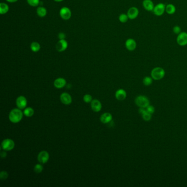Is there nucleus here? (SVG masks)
Listing matches in <instances>:
<instances>
[{"label": "nucleus", "instance_id": "nucleus-1", "mask_svg": "<svg viewBox=\"0 0 187 187\" xmlns=\"http://www.w3.org/2000/svg\"><path fill=\"white\" fill-rule=\"evenodd\" d=\"M21 110L22 109L19 108H15L12 109L10 111L9 114V119L11 122L17 124L22 120L24 113Z\"/></svg>", "mask_w": 187, "mask_h": 187}, {"label": "nucleus", "instance_id": "nucleus-2", "mask_svg": "<svg viewBox=\"0 0 187 187\" xmlns=\"http://www.w3.org/2000/svg\"><path fill=\"white\" fill-rule=\"evenodd\" d=\"M165 75V71L161 67H156L151 71V77L155 80H160L164 78Z\"/></svg>", "mask_w": 187, "mask_h": 187}, {"label": "nucleus", "instance_id": "nucleus-3", "mask_svg": "<svg viewBox=\"0 0 187 187\" xmlns=\"http://www.w3.org/2000/svg\"><path fill=\"white\" fill-rule=\"evenodd\" d=\"M135 103L140 108H147L150 104L148 98L144 96H139L135 99Z\"/></svg>", "mask_w": 187, "mask_h": 187}, {"label": "nucleus", "instance_id": "nucleus-4", "mask_svg": "<svg viewBox=\"0 0 187 187\" xmlns=\"http://www.w3.org/2000/svg\"><path fill=\"white\" fill-rule=\"evenodd\" d=\"M14 147H15L14 142L9 138L5 139L1 143L2 149L6 151H11L14 149Z\"/></svg>", "mask_w": 187, "mask_h": 187}, {"label": "nucleus", "instance_id": "nucleus-5", "mask_svg": "<svg viewBox=\"0 0 187 187\" xmlns=\"http://www.w3.org/2000/svg\"><path fill=\"white\" fill-rule=\"evenodd\" d=\"M59 15L62 19L68 20L71 18L72 13L70 8L67 7H63L60 8L59 11Z\"/></svg>", "mask_w": 187, "mask_h": 187}, {"label": "nucleus", "instance_id": "nucleus-6", "mask_svg": "<svg viewBox=\"0 0 187 187\" xmlns=\"http://www.w3.org/2000/svg\"><path fill=\"white\" fill-rule=\"evenodd\" d=\"M50 159V154L46 150H42L39 152L37 156V160L40 164L47 163Z\"/></svg>", "mask_w": 187, "mask_h": 187}, {"label": "nucleus", "instance_id": "nucleus-7", "mask_svg": "<svg viewBox=\"0 0 187 187\" xmlns=\"http://www.w3.org/2000/svg\"><path fill=\"white\" fill-rule=\"evenodd\" d=\"M166 9V6L163 3H159L154 6L152 12L156 16H161L164 13Z\"/></svg>", "mask_w": 187, "mask_h": 187}, {"label": "nucleus", "instance_id": "nucleus-8", "mask_svg": "<svg viewBox=\"0 0 187 187\" xmlns=\"http://www.w3.org/2000/svg\"><path fill=\"white\" fill-rule=\"evenodd\" d=\"M177 42L181 46H185L187 45V33L181 32L177 37Z\"/></svg>", "mask_w": 187, "mask_h": 187}, {"label": "nucleus", "instance_id": "nucleus-9", "mask_svg": "<svg viewBox=\"0 0 187 187\" xmlns=\"http://www.w3.org/2000/svg\"><path fill=\"white\" fill-rule=\"evenodd\" d=\"M27 103V99L23 96H20L16 99V105L19 109H24L26 108Z\"/></svg>", "mask_w": 187, "mask_h": 187}, {"label": "nucleus", "instance_id": "nucleus-10", "mask_svg": "<svg viewBox=\"0 0 187 187\" xmlns=\"http://www.w3.org/2000/svg\"><path fill=\"white\" fill-rule=\"evenodd\" d=\"M68 47V43L65 39L59 40L55 46L57 51L59 52H62L65 51Z\"/></svg>", "mask_w": 187, "mask_h": 187}, {"label": "nucleus", "instance_id": "nucleus-11", "mask_svg": "<svg viewBox=\"0 0 187 187\" xmlns=\"http://www.w3.org/2000/svg\"><path fill=\"white\" fill-rule=\"evenodd\" d=\"M60 100L64 105H70L72 103V97L70 94L64 92L60 94Z\"/></svg>", "mask_w": 187, "mask_h": 187}, {"label": "nucleus", "instance_id": "nucleus-12", "mask_svg": "<svg viewBox=\"0 0 187 187\" xmlns=\"http://www.w3.org/2000/svg\"><path fill=\"white\" fill-rule=\"evenodd\" d=\"M127 14L129 19H135L139 15V10L136 7H132L129 8Z\"/></svg>", "mask_w": 187, "mask_h": 187}, {"label": "nucleus", "instance_id": "nucleus-13", "mask_svg": "<svg viewBox=\"0 0 187 187\" xmlns=\"http://www.w3.org/2000/svg\"><path fill=\"white\" fill-rule=\"evenodd\" d=\"M125 47L128 51H134L137 47L136 41L133 39H129L127 40L125 42Z\"/></svg>", "mask_w": 187, "mask_h": 187}, {"label": "nucleus", "instance_id": "nucleus-14", "mask_svg": "<svg viewBox=\"0 0 187 187\" xmlns=\"http://www.w3.org/2000/svg\"><path fill=\"white\" fill-rule=\"evenodd\" d=\"M91 107L92 110L94 112H99L101 110L102 108V104L101 102L98 99H93L91 103Z\"/></svg>", "mask_w": 187, "mask_h": 187}, {"label": "nucleus", "instance_id": "nucleus-15", "mask_svg": "<svg viewBox=\"0 0 187 187\" xmlns=\"http://www.w3.org/2000/svg\"><path fill=\"white\" fill-rule=\"evenodd\" d=\"M66 81L65 78H62L55 79L54 81V86L57 88H62L66 85Z\"/></svg>", "mask_w": 187, "mask_h": 187}, {"label": "nucleus", "instance_id": "nucleus-16", "mask_svg": "<svg viewBox=\"0 0 187 187\" xmlns=\"http://www.w3.org/2000/svg\"><path fill=\"white\" fill-rule=\"evenodd\" d=\"M113 119L112 115L109 113L103 114L100 117V120L103 124H108Z\"/></svg>", "mask_w": 187, "mask_h": 187}, {"label": "nucleus", "instance_id": "nucleus-17", "mask_svg": "<svg viewBox=\"0 0 187 187\" xmlns=\"http://www.w3.org/2000/svg\"><path fill=\"white\" fill-rule=\"evenodd\" d=\"M143 6L144 9L149 11H152L154 8V4L152 0H144L143 1Z\"/></svg>", "mask_w": 187, "mask_h": 187}, {"label": "nucleus", "instance_id": "nucleus-18", "mask_svg": "<svg viewBox=\"0 0 187 187\" xmlns=\"http://www.w3.org/2000/svg\"><path fill=\"white\" fill-rule=\"evenodd\" d=\"M127 97V93L124 89H119L115 92V97L119 101H123Z\"/></svg>", "mask_w": 187, "mask_h": 187}, {"label": "nucleus", "instance_id": "nucleus-19", "mask_svg": "<svg viewBox=\"0 0 187 187\" xmlns=\"http://www.w3.org/2000/svg\"><path fill=\"white\" fill-rule=\"evenodd\" d=\"M36 13L40 17L43 18L47 15V9L44 7L40 6L36 9Z\"/></svg>", "mask_w": 187, "mask_h": 187}, {"label": "nucleus", "instance_id": "nucleus-20", "mask_svg": "<svg viewBox=\"0 0 187 187\" xmlns=\"http://www.w3.org/2000/svg\"><path fill=\"white\" fill-rule=\"evenodd\" d=\"M9 6L7 4L4 2H1L0 4V13L3 15L8 13L9 11Z\"/></svg>", "mask_w": 187, "mask_h": 187}, {"label": "nucleus", "instance_id": "nucleus-21", "mask_svg": "<svg viewBox=\"0 0 187 187\" xmlns=\"http://www.w3.org/2000/svg\"><path fill=\"white\" fill-rule=\"evenodd\" d=\"M30 49L33 52H37L41 49V45L37 42H32L30 44Z\"/></svg>", "mask_w": 187, "mask_h": 187}, {"label": "nucleus", "instance_id": "nucleus-22", "mask_svg": "<svg viewBox=\"0 0 187 187\" xmlns=\"http://www.w3.org/2000/svg\"><path fill=\"white\" fill-rule=\"evenodd\" d=\"M175 6L172 4H168L166 6V9H165V11L166 12V13L168 14H173L175 12Z\"/></svg>", "mask_w": 187, "mask_h": 187}, {"label": "nucleus", "instance_id": "nucleus-23", "mask_svg": "<svg viewBox=\"0 0 187 187\" xmlns=\"http://www.w3.org/2000/svg\"><path fill=\"white\" fill-rule=\"evenodd\" d=\"M23 113L24 115L26 116L27 117H31L34 114V110L31 107H27L24 109Z\"/></svg>", "mask_w": 187, "mask_h": 187}, {"label": "nucleus", "instance_id": "nucleus-24", "mask_svg": "<svg viewBox=\"0 0 187 187\" xmlns=\"http://www.w3.org/2000/svg\"><path fill=\"white\" fill-rule=\"evenodd\" d=\"M143 83L145 86H150L152 83V78L150 76H145L143 80Z\"/></svg>", "mask_w": 187, "mask_h": 187}, {"label": "nucleus", "instance_id": "nucleus-25", "mask_svg": "<svg viewBox=\"0 0 187 187\" xmlns=\"http://www.w3.org/2000/svg\"><path fill=\"white\" fill-rule=\"evenodd\" d=\"M129 19V17L127 16V14H126L124 13L121 14L119 17V20L122 23H126L128 21Z\"/></svg>", "mask_w": 187, "mask_h": 187}, {"label": "nucleus", "instance_id": "nucleus-26", "mask_svg": "<svg viewBox=\"0 0 187 187\" xmlns=\"http://www.w3.org/2000/svg\"><path fill=\"white\" fill-rule=\"evenodd\" d=\"M27 3L31 7H37L40 4V0H27Z\"/></svg>", "mask_w": 187, "mask_h": 187}, {"label": "nucleus", "instance_id": "nucleus-27", "mask_svg": "<svg viewBox=\"0 0 187 187\" xmlns=\"http://www.w3.org/2000/svg\"><path fill=\"white\" fill-rule=\"evenodd\" d=\"M43 170V166L41 164H36L34 168V171L36 173H40L42 172Z\"/></svg>", "mask_w": 187, "mask_h": 187}, {"label": "nucleus", "instance_id": "nucleus-28", "mask_svg": "<svg viewBox=\"0 0 187 187\" xmlns=\"http://www.w3.org/2000/svg\"><path fill=\"white\" fill-rule=\"evenodd\" d=\"M83 100L85 103H91V101H92L93 99H92V97L91 96V95H90L89 94H86L83 96Z\"/></svg>", "mask_w": 187, "mask_h": 187}, {"label": "nucleus", "instance_id": "nucleus-29", "mask_svg": "<svg viewBox=\"0 0 187 187\" xmlns=\"http://www.w3.org/2000/svg\"><path fill=\"white\" fill-rule=\"evenodd\" d=\"M9 174L8 172L5 171H2L0 172V179L1 180H6L8 178Z\"/></svg>", "mask_w": 187, "mask_h": 187}, {"label": "nucleus", "instance_id": "nucleus-30", "mask_svg": "<svg viewBox=\"0 0 187 187\" xmlns=\"http://www.w3.org/2000/svg\"><path fill=\"white\" fill-rule=\"evenodd\" d=\"M142 116L143 119H144L145 121H150V120H151V119H152V114L149 113L148 112H147V113H144V114H143Z\"/></svg>", "mask_w": 187, "mask_h": 187}, {"label": "nucleus", "instance_id": "nucleus-31", "mask_svg": "<svg viewBox=\"0 0 187 187\" xmlns=\"http://www.w3.org/2000/svg\"><path fill=\"white\" fill-rule=\"evenodd\" d=\"M146 109H147L148 113L150 114H152L155 112V108L152 105H148V106L146 108Z\"/></svg>", "mask_w": 187, "mask_h": 187}, {"label": "nucleus", "instance_id": "nucleus-32", "mask_svg": "<svg viewBox=\"0 0 187 187\" xmlns=\"http://www.w3.org/2000/svg\"><path fill=\"white\" fill-rule=\"evenodd\" d=\"M173 32H174L175 34L178 35V34H179L182 32V31H181V28L179 26L176 25V26L174 27L173 28Z\"/></svg>", "mask_w": 187, "mask_h": 187}, {"label": "nucleus", "instance_id": "nucleus-33", "mask_svg": "<svg viewBox=\"0 0 187 187\" xmlns=\"http://www.w3.org/2000/svg\"><path fill=\"white\" fill-rule=\"evenodd\" d=\"M58 37L59 40L65 39V37H66V35L64 32H61L59 33L58 35Z\"/></svg>", "mask_w": 187, "mask_h": 187}, {"label": "nucleus", "instance_id": "nucleus-34", "mask_svg": "<svg viewBox=\"0 0 187 187\" xmlns=\"http://www.w3.org/2000/svg\"><path fill=\"white\" fill-rule=\"evenodd\" d=\"M138 111H139V113L140 114V115H142L143 114H144V113L148 112L147 109H146V108H140V109H139V110H138Z\"/></svg>", "mask_w": 187, "mask_h": 187}, {"label": "nucleus", "instance_id": "nucleus-35", "mask_svg": "<svg viewBox=\"0 0 187 187\" xmlns=\"http://www.w3.org/2000/svg\"><path fill=\"white\" fill-rule=\"evenodd\" d=\"M7 154L6 150H4V151H2L1 152V156L2 158H5L7 156Z\"/></svg>", "mask_w": 187, "mask_h": 187}, {"label": "nucleus", "instance_id": "nucleus-36", "mask_svg": "<svg viewBox=\"0 0 187 187\" xmlns=\"http://www.w3.org/2000/svg\"><path fill=\"white\" fill-rule=\"evenodd\" d=\"M6 1L9 3H15L16 2H17L18 0H6Z\"/></svg>", "mask_w": 187, "mask_h": 187}, {"label": "nucleus", "instance_id": "nucleus-37", "mask_svg": "<svg viewBox=\"0 0 187 187\" xmlns=\"http://www.w3.org/2000/svg\"><path fill=\"white\" fill-rule=\"evenodd\" d=\"M55 2H62L64 0H54Z\"/></svg>", "mask_w": 187, "mask_h": 187}]
</instances>
